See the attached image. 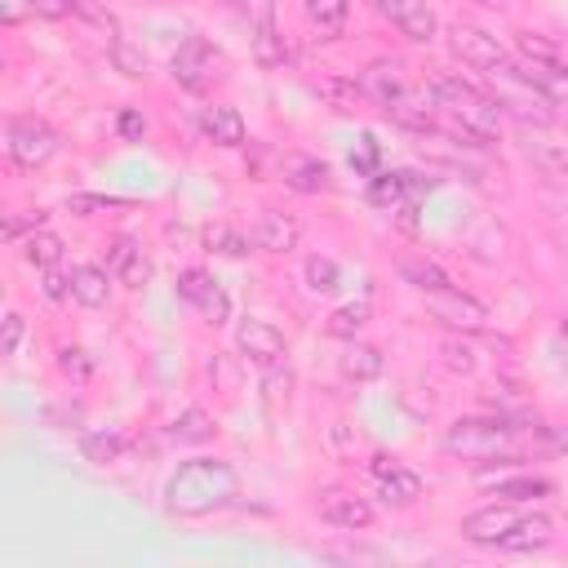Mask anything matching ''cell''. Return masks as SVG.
Segmentation results:
<instances>
[{"instance_id": "1", "label": "cell", "mask_w": 568, "mask_h": 568, "mask_svg": "<svg viewBox=\"0 0 568 568\" xmlns=\"http://www.w3.org/2000/svg\"><path fill=\"white\" fill-rule=\"evenodd\" d=\"M240 497V475L222 457H186L164 484V510L173 519H204Z\"/></svg>"}, {"instance_id": "2", "label": "cell", "mask_w": 568, "mask_h": 568, "mask_svg": "<svg viewBox=\"0 0 568 568\" xmlns=\"http://www.w3.org/2000/svg\"><path fill=\"white\" fill-rule=\"evenodd\" d=\"M430 102H435V115L448 120V133L470 142V146H488V138H497L501 129V106L493 93H479L470 80L462 75H435L430 84Z\"/></svg>"}, {"instance_id": "3", "label": "cell", "mask_w": 568, "mask_h": 568, "mask_svg": "<svg viewBox=\"0 0 568 568\" xmlns=\"http://www.w3.org/2000/svg\"><path fill=\"white\" fill-rule=\"evenodd\" d=\"M546 426H515L506 417H462L444 430V453L466 457V462H515L537 444Z\"/></svg>"}, {"instance_id": "4", "label": "cell", "mask_w": 568, "mask_h": 568, "mask_svg": "<svg viewBox=\"0 0 568 568\" xmlns=\"http://www.w3.org/2000/svg\"><path fill=\"white\" fill-rule=\"evenodd\" d=\"M364 93H368L390 120H399L404 129H413V133H430V129H435L430 89H413L408 75H404L395 62H373V67L364 71Z\"/></svg>"}, {"instance_id": "5", "label": "cell", "mask_w": 568, "mask_h": 568, "mask_svg": "<svg viewBox=\"0 0 568 568\" xmlns=\"http://www.w3.org/2000/svg\"><path fill=\"white\" fill-rule=\"evenodd\" d=\"M488 80H493L497 106H501L506 115H515L519 129H546V124H555V102L515 67V58H510L501 71H493Z\"/></svg>"}, {"instance_id": "6", "label": "cell", "mask_w": 568, "mask_h": 568, "mask_svg": "<svg viewBox=\"0 0 568 568\" xmlns=\"http://www.w3.org/2000/svg\"><path fill=\"white\" fill-rule=\"evenodd\" d=\"M519 58H515V67L550 98V102H559V98H568V62H564V53L550 44V40H541V36H532V31H519Z\"/></svg>"}, {"instance_id": "7", "label": "cell", "mask_w": 568, "mask_h": 568, "mask_svg": "<svg viewBox=\"0 0 568 568\" xmlns=\"http://www.w3.org/2000/svg\"><path fill=\"white\" fill-rule=\"evenodd\" d=\"M4 151L18 169H40L58 151V129L44 115H13L4 124Z\"/></svg>"}, {"instance_id": "8", "label": "cell", "mask_w": 568, "mask_h": 568, "mask_svg": "<svg viewBox=\"0 0 568 568\" xmlns=\"http://www.w3.org/2000/svg\"><path fill=\"white\" fill-rule=\"evenodd\" d=\"M519 519H524V506L497 497V501H488V506H479V510H470V515L462 519V537L475 541V546L506 550L510 537H515V528H519Z\"/></svg>"}, {"instance_id": "9", "label": "cell", "mask_w": 568, "mask_h": 568, "mask_svg": "<svg viewBox=\"0 0 568 568\" xmlns=\"http://www.w3.org/2000/svg\"><path fill=\"white\" fill-rule=\"evenodd\" d=\"M426 311H430V320H439L444 328H453V333H466V337L488 328V306H484L479 297L462 293L457 284H444V288L426 293Z\"/></svg>"}, {"instance_id": "10", "label": "cell", "mask_w": 568, "mask_h": 568, "mask_svg": "<svg viewBox=\"0 0 568 568\" xmlns=\"http://www.w3.org/2000/svg\"><path fill=\"white\" fill-rule=\"evenodd\" d=\"M253 31V58L262 67H284L288 49H284V36L275 27V0H226Z\"/></svg>"}, {"instance_id": "11", "label": "cell", "mask_w": 568, "mask_h": 568, "mask_svg": "<svg viewBox=\"0 0 568 568\" xmlns=\"http://www.w3.org/2000/svg\"><path fill=\"white\" fill-rule=\"evenodd\" d=\"M173 80L182 84V89H191V93H204L217 75H222V53L204 40V36H186L182 44H178V53H173Z\"/></svg>"}, {"instance_id": "12", "label": "cell", "mask_w": 568, "mask_h": 568, "mask_svg": "<svg viewBox=\"0 0 568 568\" xmlns=\"http://www.w3.org/2000/svg\"><path fill=\"white\" fill-rule=\"evenodd\" d=\"M178 297H182L186 306H195L209 328H222V324L231 320V297H226V288H222L209 271H200V266H186V271L178 275Z\"/></svg>"}, {"instance_id": "13", "label": "cell", "mask_w": 568, "mask_h": 568, "mask_svg": "<svg viewBox=\"0 0 568 568\" xmlns=\"http://www.w3.org/2000/svg\"><path fill=\"white\" fill-rule=\"evenodd\" d=\"M448 49H453V58H462L470 71H484V75H493V71H501L510 62L506 44L497 36H488L484 27H453L448 31Z\"/></svg>"}, {"instance_id": "14", "label": "cell", "mask_w": 568, "mask_h": 568, "mask_svg": "<svg viewBox=\"0 0 568 568\" xmlns=\"http://www.w3.org/2000/svg\"><path fill=\"white\" fill-rule=\"evenodd\" d=\"M235 346H240V355H248V359L262 364V368H275V364L288 355L284 333H280L271 320H262V315H244V320L235 324Z\"/></svg>"}, {"instance_id": "15", "label": "cell", "mask_w": 568, "mask_h": 568, "mask_svg": "<svg viewBox=\"0 0 568 568\" xmlns=\"http://www.w3.org/2000/svg\"><path fill=\"white\" fill-rule=\"evenodd\" d=\"M368 475H373L377 497H382L386 506H408V501H417V497H422V475H417V470H408L399 457L377 453V457L368 462Z\"/></svg>"}, {"instance_id": "16", "label": "cell", "mask_w": 568, "mask_h": 568, "mask_svg": "<svg viewBox=\"0 0 568 568\" xmlns=\"http://www.w3.org/2000/svg\"><path fill=\"white\" fill-rule=\"evenodd\" d=\"M373 9L382 18H390V27L399 36H408L413 44H430L439 31V18L430 9V0H373Z\"/></svg>"}, {"instance_id": "17", "label": "cell", "mask_w": 568, "mask_h": 568, "mask_svg": "<svg viewBox=\"0 0 568 568\" xmlns=\"http://www.w3.org/2000/svg\"><path fill=\"white\" fill-rule=\"evenodd\" d=\"M524 160L546 178H568V133H550V124L524 129Z\"/></svg>"}, {"instance_id": "18", "label": "cell", "mask_w": 568, "mask_h": 568, "mask_svg": "<svg viewBox=\"0 0 568 568\" xmlns=\"http://www.w3.org/2000/svg\"><path fill=\"white\" fill-rule=\"evenodd\" d=\"M439 186V178H422V173H408V169H377L373 178H368V200L373 204H408L413 195H422V191H435Z\"/></svg>"}, {"instance_id": "19", "label": "cell", "mask_w": 568, "mask_h": 568, "mask_svg": "<svg viewBox=\"0 0 568 568\" xmlns=\"http://www.w3.org/2000/svg\"><path fill=\"white\" fill-rule=\"evenodd\" d=\"M106 271L124 284V288H142L151 280V257L142 253V244L133 235H115L106 244Z\"/></svg>"}, {"instance_id": "20", "label": "cell", "mask_w": 568, "mask_h": 568, "mask_svg": "<svg viewBox=\"0 0 568 568\" xmlns=\"http://www.w3.org/2000/svg\"><path fill=\"white\" fill-rule=\"evenodd\" d=\"M320 519L333 524V528H342V532H355V528H368L373 524V506L364 497L346 493V488H328L320 497Z\"/></svg>"}, {"instance_id": "21", "label": "cell", "mask_w": 568, "mask_h": 568, "mask_svg": "<svg viewBox=\"0 0 568 568\" xmlns=\"http://www.w3.org/2000/svg\"><path fill=\"white\" fill-rule=\"evenodd\" d=\"M297 235H302V226L288 217V213H280V209H266L262 217H257V226H253V248H262V253H288V248H297Z\"/></svg>"}, {"instance_id": "22", "label": "cell", "mask_w": 568, "mask_h": 568, "mask_svg": "<svg viewBox=\"0 0 568 568\" xmlns=\"http://www.w3.org/2000/svg\"><path fill=\"white\" fill-rule=\"evenodd\" d=\"M111 271L106 266H93V262H80V266H71V297L80 302V306H89V311H98V306H106V293H111Z\"/></svg>"}, {"instance_id": "23", "label": "cell", "mask_w": 568, "mask_h": 568, "mask_svg": "<svg viewBox=\"0 0 568 568\" xmlns=\"http://www.w3.org/2000/svg\"><path fill=\"white\" fill-rule=\"evenodd\" d=\"M200 133L213 146H240L244 142V115L235 106H204L200 111Z\"/></svg>"}, {"instance_id": "24", "label": "cell", "mask_w": 568, "mask_h": 568, "mask_svg": "<svg viewBox=\"0 0 568 568\" xmlns=\"http://www.w3.org/2000/svg\"><path fill=\"white\" fill-rule=\"evenodd\" d=\"M284 182H288L293 191H302V195H315V191H328V186H333L328 164H324V160H315V155H297V160H288Z\"/></svg>"}, {"instance_id": "25", "label": "cell", "mask_w": 568, "mask_h": 568, "mask_svg": "<svg viewBox=\"0 0 568 568\" xmlns=\"http://www.w3.org/2000/svg\"><path fill=\"white\" fill-rule=\"evenodd\" d=\"M302 9H306V22L320 31V40H337L351 13L346 0H302Z\"/></svg>"}, {"instance_id": "26", "label": "cell", "mask_w": 568, "mask_h": 568, "mask_svg": "<svg viewBox=\"0 0 568 568\" xmlns=\"http://www.w3.org/2000/svg\"><path fill=\"white\" fill-rule=\"evenodd\" d=\"M484 484H493V497H501V501H528V497H546V493L555 488V484L541 479V475H506V479L484 475Z\"/></svg>"}, {"instance_id": "27", "label": "cell", "mask_w": 568, "mask_h": 568, "mask_svg": "<svg viewBox=\"0 0 568 568\" xmlns=\"http://www.w3.org/2000/svg\"><path fill=\"white\" fill-rule=\"evenodd\" d=\"M124 430H115V426H106V430H84L80 435V453L89 457V462H98V466H106V462H115L120 453H124Z\"/></svg>"}, {"instance_id": "28", "label": "cell", "mask_w": 568, "mask_h": 568, "mask_svg": "<svg viewBox=\"0 0 568 568\" xmlns=\"http://www.w3.org/2000/svg\"><path fill=\"white\" fill-rule=\"evenodd\" d=\"M382 368H386V359H382V351L377 346H346V355H342V373L351 377V382H373V377H382Z\"/></svg>"}, {"instance_id": "29", "label": "cell", "mask_w": 568, "mask_h": 568, "mask_svg": "<svg viewBox=\"0 0 568 568\" xmlns=\"http://www.w3.org/2000/svg\"><path fill=\"white\" fill-rule=\"evenodd\" d=\"M22 257L31 262V266H40V271H49V266H58L62 262V240L53 235V231H44V226H36L27 240H22Z\"/></svg>"}, {"instance_id": "30", "label": "cell", "mask_w": 568, "mask_h": 568, "mask_svg": "<svg viewBox=\"0 0 568 568\" xmlns=\"http://www.w3.org/2000/svg\"><path fill=\"white\" fill-rule=\"evenodd\" d=\"M399 275H404L417 293H435V288L453 284V280H448V271H444L439 262H430V257H408V262H399Z\"/></svg>"}, {"instance_id": "31", "label": "cell", "mask_w": 568, "mask_h": 568, "mask_svg": "<svg viewBox=\"0 0 568 568\" xmlns=\"http://www.w3.org/2000/svg\"><path fill=\"white\" fill-rule=\"evenodd\" d=\"M368 315H373V306H368V297H355V302H346V306H337L333 315H328V337H355L364 324H368Z\"/></svg>"}, {"instance_id": "32", "label": "cell", "mask_w": 568, "mask_h": 568, "mask_svg": "<svg viewBox=\"0 0 568 568\" xmlns=\"http://www.w3.org/2000/svg\"><path fill=\"white\" fill-rule=\"evenodd\" d=\"M213 430H217V426H213V417H209L204 408H186V413L173 422L169 435H173L178 444H204V439H213Z\"/></svg>"}, {"instance_id": "33", "label": "cell", "mask_w": 568, "mask_h": 568, "mask_svg": "<svg viewBox=\"0 0 568 568\" xmlns=\"http://www.w3.org/2000/svg\"><path fill=\"white\" fill-rule=\"evenodd\" d=\"M67 209L80 213V217H89V213H124V209H133V200H124V195H71Z\"/></svg>"}, {"instance_id": "34", "label": "cell", "mask_w": 568, "mask_h": 568, "mask_svg": "<svg viewBox=\"0 0 568 568\" xmlns=\"http://www.w3.org/2000/svg\"><path fill=\"white\" fill-rule=\"evenodd\" d=\"M204 244H209L213 253H226V257H244L253 240H244V235H240V231H231V226H209V231H204Z\"/></svg>"}, {"instance_id": "35", "label": "cell", "mask_w": 568, "mask_h": 568, "mask_svg": "<svg viewBox=\"0 0 568 568\" xmlns=\"http://www.w3.org/2000/svg\"><path fill=\"white\" fill-rule=\"evenodd\" d=\"M306 280H311L315 293H333L337 280H342V271H337L333 257H306Z\"/></svg>"}, {"instance_id": "36", "label": "cell", "mask_w": 568, "mask_h": 568, "mask_svg": "<svg viewBox=\"0 0 568 568\" xmlns=\"http://www.w3.org/2000/svg\"><path fill=\"white\" fill-rule=\"evenodd\" d=\"M58 368H62V377H71V382H89L93 359H89V351H80V346H62V351H58Z\"/></svg>"}, {"instance_id": "37", "label": "cell", "mask_w": 568, "mask_h": 568, "mask_svg": "<svg viewBox=\"0 0 568 568\" xmlns=\"http://www.w3.org/2000/svg\"><path fill=\"white\" fill-rule=\"evenodd\" d=\"M111 58H115V67H120L129 80H146V58H142V53H133L120 36L111 40Z\"/></svg>"}, {"instance_id": "38", "label": "cell", "mask_w": 568, "mask_h": 568, "mask_svg": "<svg viewBox=\"0 0 568 568\" xmlns=\"http://www.w3.org/2000/svg\"><path fill=\"white\" fill-rule=\"evenodd\" d=\"M377 155H382V146L373 142V133H364V138H359V146L351 151V169H355V173H364V178H373V173H377Z\"/></svg>"}, {"instance_id": "39", "label": "cell", "mask_w": 568, "mask_h": 568, "mask_svg": "<svg viewBox=\"0 0 568 568\" xmlns=\"http://www.w3.org/2000/svg\"><path fill=\"white\" fill-rule=\"evenodd\" d=\"M22 337H27V320H22L18 311H9V315H4V342H0V351H4V355H18V351H22Z\"/></svg>"}, {"instance_id": "40", "label": "cell", "mask_w": 568, "mask_h": 568, "mask_svg": "<svg viewBox=\"0 0 568 568\" xmlns=\"http://www.w3.org/2000/svg\"><path fill=\"white\" fill-rule=\"evenodd\" d=\"M31 13H36V18H49V22H58V18H71V13H80V0H31Z\"/></svg>"}, {"instance_id": "41", "label": "cell", "mask_w": 568, "mask_h": 568, "mask_svg": "<svg viewBox=\"0 0 568 568\" xmlns=\"http://www.w3.org/2000/svg\"><path fill=\"white\" fill-rule=\"evenodd\" d=\"M71 293V275H62L58 266H49L44 271V297H53V302H62Z\"/></svg>"}, {"instance_id": "42", "label": "cell", "mask_w": 568, "mask_h": 568, "mask_svg": "<svg viewBox=\"0 0 568 568\" xmlns=\"http://www.w3.org/2000/svg\"><path fill=\"white\" fill-rule=\"evenodd\" d=\"M27 226H44V213L36 209L31 217H9V222H4V240H9V244H13V240H22V231H27Z\"/></svg>"}, {"instance_id": "43", "label": "cell", "mask_w": 568, "mask_h": 568, "mask_svg": "<svg viewBox=\"0 0 568 568\" xmlns=\"http://www.w3.org/2000/svg\"><path fill=\"white\" fill-rule=\"evenodd\" d=\"M444 364H448V368H457V373H470V368H475L470 351H466V346H457V342H448V346H444Z\"/></svg>"}, {"instance_id": "44", "label": "cell", "mask_w": 568, "mask_h": 568, "mask_svg": "<svg viewBox=\"0 0 568 568\" xmlns=\"http://www.w3.org/2000/svg\"><path fill=\"white\" fill-rule=\"evenodd\" d=\"M27 13H31V0H0V22H4V27L22 22Z\"/></svg>"}, {"instance_id": "45", "label": "cell", "mask_w": 568, "mask_h": 568, "mask_svg": "<svg viewBox=\"0 0 568 568\" xmlns=\"http://www.w3.org/2000/svg\"><path fill=\"white\" fill-rule=\"evenodd\" d=\"M142 129H146V124H142L138 111H120V133H124V138H138Z\"/></svg>"}, {"instance_id": "46", "label": "cell", "mask_w": 568, "mask_h": 568, "mask_svg": "<svg viewBox=\"0 0 568 568\" xmlns=\"http://www.w3.org/2000/svg\"><path fill=\"white\" fill-rule=\"evenodd\" d=\"M555 351H559V364H564V373H568V328H559V337H555Z\"/></svg>"}]
</instances>
